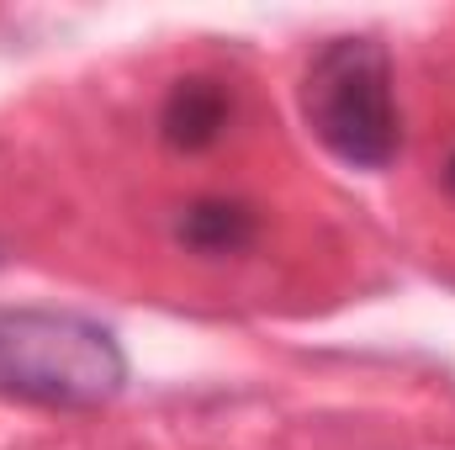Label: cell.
<instances>
[{
    "label": "cell",
    "instance_id": "7a4b0ae2",
    "mask_svg": "<svg viewBox=\"0 0 455 450\" xmlns=\"http://www.w3.org/2000/svg\"><path fill=\"white\" fill-rule=\"evenodd\" d=\"M297 107L307 133L349 170H387L403 154V107H397V69L381 37L344 32L313 48Z\"/></svg>",
    "mask_w": 455,
    "mask_h": 450
},
{
    "label": "cell",
    "instance_id": "3957f363",
    "mask_svg": "<svg viewBox=\"0 0 455 450\" xmlns=\"http://www.w3.org/2000/svg\"><path fill=\"white\" fill-rule=\"evenodd\" d=\"M233 117H238V96H233L228 80H218V75H180L164 91V101H159V127L154 133H159V143L170 154L191 159V154H212L223 143Z\"/></svg>",
    "mask_w": 455,
    "mask_h": 450
},
{
    "label": "cell",
    "instance_id": "5b68a950",
    "mask_svg": "<svg viewBox=\"0 0 455 450\" xmlns=\"http://www.w3.org/2000/svg\"><path fill=\"white\" fill-rule=\"evenodd\" d=\"M445 186H451V197H455V154L445 159Z\"/></svg>",
    "mask_w": 455,
    "mask_h": 450
},
{
    "label": "cell",
    "instance_id": "6da1fadb",
    "mask_svg": "<svg viewBox=\"0 0 455 450\" xmlns=\"http://www.w3.org/2000/svg\"><path fill=\"white\" fill-rule=\"evenodd\" d=\"M127 387L122 339L75 308H0V398L21 408L85 414Z\"/></svg>",
    "mask_w": 455,
    "mask_h": 450
},
{
    "label": "cell",
    "instance_id": "277c9868",
    "mask_svg": "<svg viewBox=\"0 0 455 450\" xmlns=\"http://www.w3.org/2000/svg\"><path fill=\"white\" fill-rule=\"evenodd\" d=\"M175 244L202 254V260H233L243 249H254L259 238V213L238 197H196L175 213Z\"/></svg>",
    "mask_w": 455,
    "mask_h": 450
}]
</instances>
